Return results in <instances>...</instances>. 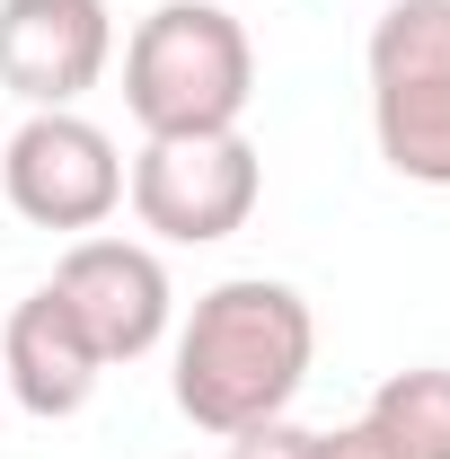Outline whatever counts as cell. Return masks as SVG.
I'll return each mask as SVG.
<instances>
[{"label":"cell","mask_w":450,"mask_h":459,"mask_svg":"<svg viewBox=\"0 0 450 459\" xmlns=\"http://www.w3.org/2000/svg\"><path fill=\"white\" fill-rule=\"evenodd\" d=\"M309 362H318L309 300L291 283H274V274H229L177 327V415L238 442V433L291 415Z\"/></svg>","instance_id":"1"},{"label":"cell","mask_w":450,"mask_h":459,"mask_svg":"<svg viewBox=\"0 0 450 459\" xmlns=\"http://www.w3.org/2000/svg\"><path fill=\"white\" fill-rule=\"evenodd\" d=\"M98 380H107L98 344L80 336V318L36 283L9 309V327H0V389L27 406L36 424H62V415H80V406L98 398Z\"/></svg>","instance_id":"8"},{"label":"cell","mask_w":450,"mask_h":459,"mask_svg":"<svg viewBox=\"0 0 450 459\" xmlns=\"http://www.w3.org/2000/svg\"><path fill=\"white\" fill-rule=\"evenodd\" d=\"M115 62L107 0H0V89L18 107H80Z\"/></svg>","instance_id":"7"},{"label":"cell","mask_w":450,"mask_h":459,"mask_svg":"<svg viewBox=\"0 0 450 459\" xmlns=\"http://www.w3.org/2000/svg\"><path fill=\"white\" fill-rule=\"evenodd\" d=\"M309 459H389V451H380L371 424L353 415V424H336V433H309Z\"/></svg>","instance_id":"11"},{"label":"cell","mask_w":450,"mask_h":459,"mask_svg":"<svg viewBox=\"0 0 450 459\" xmlns=\"http://www.w3.org/2000/svg\"><path fill=\"white\" fill-rule=\"evenodd\" d=\"M371 142L406 186L450 195V0H389L371 18Z\"/></svg>","instance_id":"3"},{"label":"cell","mask_w":450,"mask_h":459,"mask_svg":"<svg viewBox=\"0 0 450 459\" xmlns=\"http://www.w3.org/2000/svg\"><path fill=\"white\" fill-rule=\"evenodd\" d=\"M229 459H309V424H291V415H274V424L238 433V442H229Z\"/></svg>","instance_id":"10"},{"label":"cell","mask_w":450,"mask_h":459,"mask_svg":"<svg viewBox=\"0 0 450 459\" xmlns=\"http://www.w3.org/2000/svg\"><path fill=\"white\" fill-rule=\"evenodd\" d=\"M45 291L80 318V336L98 344L107 371H115V362H142V353L177 327L169 265H160V247H142V238H107V230L71 238Z\"/></svg>","instance_id":"6"},{"label":"cell","mask_w":450,"mask_h":459,"mask_svg":"<svg viewBox=\"0 0 450 459\" xmlns=\"http://www.w3.org/2000/svg\"><path fill=\"white\" fill-rule=\"evenodd\" d=\"M265 195V160L247 133H160L133 151L124 169V204L133 221L169 247H212V238H238L247 212Z\"/></svg>","instance_id":"4"},{"label":"cell","mask_w":450,"mask_h":459,"mask_svg":"<svg viewBox=\"0 0 450 459\" xmlns=\"http://www.w3.org/2000/svg\"><path fill=\"white\" fill-rule=\"evenodd\" d=\"M0 195H9V212L27 230L89 238L124 204V151H115L107 124H89L80 107H36L0 142Z\"/></svg>","instance_id":"5"},{"label":"cell","mask_w":450,"mask_h":459,"mask_svg":"<svg viewBox=\"0 0 450 459\" xmlns=\"http://www.w3.org/2000/svg\"><path fill=\"white\" fill-rule=\"evenodd\" d=\"M362 424L389 459H450V362L389 371L362 406Z\"/></svg>","instance_id":"9"},{"label":"cell","mask_w":450,"mask_h":459,"mask_svg":"<svg viewBox=\"0 0 450 459\" xmlns=\"http://www.w3.org/2000/svg\"><path fill=\"white\" fill-rule=\"evenodd\" d=\"M256 98V45L229 0H160L124 36V115L142 142L160 133H238Z\"/></svg>","instance_id":"2"}]
</instances>
